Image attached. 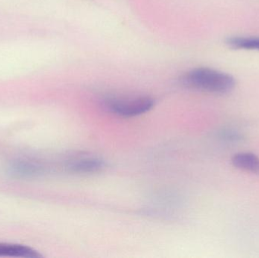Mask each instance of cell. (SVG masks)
Wrapping results in <instances>:
<instances>
[{
  "mask_svg": "<svg viewBox=\"0 0 259 258\" xmlns=\"http://www.w3.org/2000/svg\"><path fill=\"white\" fill-rule=\"evenodd\" d=\"M189 87L213 93H228L235 86V79L223 71L209 68H198L189 71L184 77Z\"/></svg>",
  "mask_w": 259,
  "mask_h": 258,
  "instance_id": "6da1fadb",
  "label": "cell"
},
{
  "mask_svg": "<svg viewBox=\"0 0 259 258\" xmlns=\"http://www.w3.org/2000/svg\"><path fill=\"white\" fill-rule=\"evenodd\" d=\"M155 106L150 97L111 98L106 101L107 109L115 115L124 118L139 116L149 112Z\"/></svg>",
  "mask_w": 259,
  "mask_h": 258,
  "instance_id": "7a4b0ae2",
  "label": "cell"
},
{
  "mask_svg": "<svg viewBox=\"0 0 259 258\" xmlns=\"http://www.w3.org/2000/svg\"><path fill=\"white\" fill-rule=\"evenodd\" d=\"M103 159L92 156L75 158L67 162L66 169L74 174H87L100 172L106 168Z\"/></svg>",
  "mask_w": 259,
  "mask_h": 258,
  "instance_id": "3957f363",
  "label": "cell"
},
{
  "mask_svg": "<svg viewBox=\"0 0 259 258\" xmlns=\"http://www.w3.org/2000/svg\"><path fill=\"white\" fill-rule=\"evenodd\" d=\"M0 257L39 258L42 257V254L27 245L1 242Z\"/></svg>",
  "mask_w": 259,
  "mask_h": 258,
  "instance_id": "277c9868",
  "label": "cell"
},
{
  "mask_svg": "<svg viewBox=\"0 0 259 258\" xmlns=\"http://www.w3.org/2000/svg\"><path fill=\"white\" fill-rule=\"evenodd\" d=\"M10 172L21 177H34L44 172V168L40 164L29 160L17 161L9 167Z\"/></svg>",
  "mask_w": 259,
  "mask_h": 258,
  "instance_id": "5b68a950",
  "label": "cell"
},
{
  "mask_svg": "<svg viewBox=\"0 0 259 258\" xmlns=\"http://www.w3.org/2000/svg\"><path fill=\"white\" fill-rule=\"evenodd\" d=\"M231 162L238 169L259 174V158L253 153H237L233 156Z\"/></svg>",
  "mask_w": 259,
  "mask_h": 258,
  "instance_id": "8992f818",
  "label": "cell"
},
{
  "mask_svg": "<svg viewBox=\"0 0 259 258\" xmlns=\"http://www.w3.org/2000/svg\"><path fill=\"white\" fill-rule=\"evenodd\" d=\"M227 44L236 49L259 51V36H232L228 38Z\"/></svg>",
  "mask_w": 259,
  "mask_h": 258,
  "instance_id": "52a82bcc",
  "label": "cell"
},
{
  "mask_svg": "<svg viewBox=\"0 0 259 258\" xmlns=\"http://www.w3.org/2000/svg\"><path fill=\"white\" fill-rule=\"evenodd\" d=\"M222 137L225 138L228 141H237L240 139V136L238 133L235 132L231 131V130H227L224 131L222 134Z\"/></svg>",
  "mask_w": 259,
  "mask_h": 258,
  "instance_id": "ba28073f",
  "label": "cell"
}]
</instances>
